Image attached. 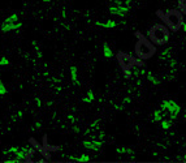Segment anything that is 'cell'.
<instances>
[{
  "label": "cell",
  "mask_w": 186,
  "mask_h": 163,
  "mask_svg": "<svg viewBox=\"0 0 186 163\" xmlns=\"http://www.w3.org/2000/svg\"><path fill=\"white\" fill-rule=\"evenodd\" d=\"M116 59H117V63L121 67V69L126 78L132 77V71L134 69L135 67H142L143 65V60H141L139 57H134V56H132V55L126 54V52H122V51L117 52Z\"/></svg>",
  "instance_id": "obj_4"
},
{
  "label": "cell",
  "mask_w": 186,
  "mask_h": 163,
  "mask_svg": "<svg viewBox=\"0 0 186 163\" xmlns=\"http://www.w3.org/2000/svg\"><path fill=\"white\" fill-rule=\"evenodd\" d=\"M29 143H30V145H31L34 149H37L38 151L44 156L46 161H50V159H51V153H50V151H47V150H46V149L43 148V145H42V143H39L35 138H33V137H31V138L29 140Z\"/></svg>",
  "instance_id": "obj_6"
},
{
  "label": "cell",
  "mask_w": 186,
  "mask_h": 163,
  "mask_svg": "<svg viewBox=\"0 0 186 163\" xmlns=\"http://www.w3.org/2000/svg\"><path fill=\"white\" fill-rule=\"evenodd\" d=\"M47 140H48V136L44 135V136H43V141H42V145H43V148L47 150V151L54 153V151H57V150H60V146H59V145H50Z\"/></svg>",
  "instance_id": "obj_8"
},
{
  "label": "cell",
  "mask_w": 186,
  "mask_h": 163,
  "mask_svg": "<svg viewBox=\"0 0 186 163\" xmlns=\"http://www.w3.org/2000/svg\"><path fill=\"white\" fill-rule=\"evenodd\" d=\"M178 111H180V108L174 102H164L160 110L156 112L155 120L160 123L164 128H168L174 120V117L178 115Z\"/></svg>",
  "instance_id": "obj_3"
},
{
  "label": "cell",
  "mask_w": 186,
  "mask_h": 163,
  "mask_svg": "<svg viewBox=\"0 0 186 163\" xmlns=\"http://www.w3.org/2000/svg\"><path fill=\"white\" fill-rule=\"evenodd\" d=\"M14 21H18V16L17 13H12L11 16H8L5 20V22H14Z\"/></svg>",
  "instance_id": "obj_16"
},
{
  "label": "cell",
  "mask_w": 186,
  "mask_h": 163,
  "mask_svg": "<svg viewBox=\"0 0 186 163\" xmlns=\"http://www.w3.org/2000/svg\"><path fill=\"white\" fill-rule=\"evenodd\" d=\"M98 25H99L100 28L111 29V28H115L116 22H115V21H112V20H108V21H106V22H98Z\"/></svg>",
  "instance_id": "obj_11"
},
{
  "label": "cell",
  "mask_w": 186,
  "mask_h": 163,
  "mask_svg": "<svg viewBox=\"0 0 186 163\" xmlns=\"http://www.w3.org/2000/svg\"><path fill=\"white\" fill-rule=\"evenodd\" d=\"M9 64V60L7 57H0V65L1 67H5V65H8Z\"/></svg>",
  "instance_id": "obj_18"
},
{
  "label": "cell",
  "mask_w": 186,
  "mask_h": 163,
  "mask_svg": "<svg viewBox=\"0 0 186 163\" xmlns=\"http://www.w3.org/2000/svg\"><path fill=\"white\" fill-rule=\"evenodd\" d=\"M22 26V24L20 21H14V22H5L1 25V31L5 33V31H12V30H17Z\"/></svg>",
  "instance_id": "obj_7"
},
{
  "label": "cell",
  "mask_w": 186,
  "mask_h": 163,
  "mask_svg": "<svg viewBox=\"0 0 186 163\" xmlns=\"http://www.w3.org/2000/svg\"><path fill=\"white\" fill-rule=\"evenodd\" d=\"M73 159H76L77 162L80 163H86V162H90V156L87 154H81L78 156H73Z\"/></svg>",
  "instance_id": "obj_12"
},
{
  "label": "cell",
  "mask_w": 186,
  "mask_h": 163,
  "mask_svg": "<svg viewBox=\"0 0 186 163\" xmlns=\"http://www.w3.org/2000/svg\"><path fill=\"white\" fill-rule=\"evenodd\" d=\"M85 146L89 149H93V150H98L102 148V142L100 141H85Z\"/></svg>",
  "instance_id": "obj_9"
},
{
  "label": "cell",
  "mask_w": 186,
  "mask_h": 163,
  "mask_svg": "<svg viewBox=\"0 0 186 163\" xmlns=\"http://www.w3.org/2000/svg\"><path fill=\"white\" fill-rule=\"evenodd\" d=\"M103 54H104V56L106 57H111L112 56V50L108 47L107 44H104V47H103Z\"/></svg>",
  "instance_id": "obj_15"
},
{
  "label": "cell",
  "mask_w": 186,
  "mask_h": 163,
  "mask_svg": "<svg viewBox=\"0 0 186 163\" xmlns=\"http://www.w3.org/2000/svg\"><path fill=\"white\" fill-rule=\"evenodd\" d=\"M69 73H70L72 81H73V82L76 84V85L80 84V81H78V71H77V68H76V67H72L70 71H69Z\"/></svg>",
  "instance_id": "obj_10"
},
{
  "label": "cell",
  "mask_w": 186,
  "mask_h": 163,
  "mask_svg": "<svg viewBox=\"0 0 186 163\" xmlns=\"http://www.w3.org/2000/svg\"><path fill=\"white\" fill-rule=\"evenodd\" d=\"M171 30L165 24H155L148 30V38L156 46H164L169 41Z\"/></svg>",
  "instance_id": "obj_5"
},
{
  "label": "cell",
  "mask_w": 186,
  "mask_h": 163,
  "mask_svg": "<svg viewBox=\"0 0 186 163\" xmlns=\"http://www.w3.org/2000/svg\"><path fill=\"white\" fill-rule=\"evenodd\" d=\"M137 42L134 46V52L137 57H139L141 60H148L156 54V44H154L150 38L147 39L141 31L135 33Z\"/></svg>",
  "instance_id": "obj_1"
},
{
  "label": "cell",
  "mask_w": 186,
  "mask_h": 163,
  "mask_svg": "<svg viewBox=\"0 0 186 163\" xmlns=\"http://www.w3.org/2000/svg\"><path fill=\"white\" fill-rule=\"evenodd\" d=\"M156 15L163 20V22L168 26L171 31H178L180 29L184 28V25H185L184 13H182L180 9H169L167 12L158 11Z\"/></svg>",
  "instance_id": "obj_2"
},
{
  "label": "cell",
  "mask_w": 186,
  "mask_h": 163,
  "mask_svg": "<svg viewBox=\"0 0 186 163\" xmlns=\"http://www.w3.org/2000/svg\"><path fill=\"white\" fill-rule=\"evenodd\" d=\"M93 99H94V93L93 91H87V94L83 97V102H93Z\"/></svg>",
  "instance_id": "obj_14"
},
{
  "label": "cell",
  "mask_w": 186,
  "mask_h": 163,
  "mask_svg": "<svg viewBox=\"0 0 186 163\" xmlns=\"http://www.w3.org/2000/svg\"><path fill=\"white\" fill-rule=\"evenodd\" d=\"M4 94H7V86H5V84L0 80V95H4Z\"/></svg>",
  "instance_id": "obj_17"
},
{
  "label": "cell",
  "mask_w": 186,
  "mask_h": 163,
  "mask_svg": "<svg viewBox=\"0 0 186 163\" xmlns=\"http://www.w3.org/2000/svg\"><path fill=\"white\" fill-rule=\"evenodd\" d=\"M178 9L184 13V16H186V0H178Z\"/></svg>",
  "instance_id": "obj_13"
}]
</instances>
